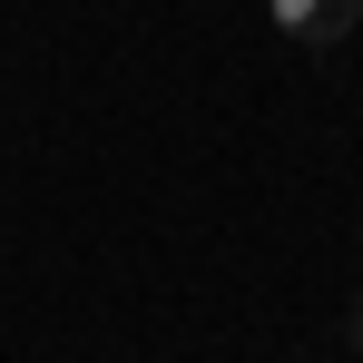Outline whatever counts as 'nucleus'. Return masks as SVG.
I'll return each instance as SVG.
<instances>
[{
	"mask_svg": "<svg viewBox=\"0 0 363 363\" xmlns=\"http://www.w3.org/2000/svg\"><path fill=\"white\" fill-rule=\"evenodd\" d=\"M354 354H363V304H354Z\"/></svg>",
	"mask_w": 363,
	"mask_h": 363,
	"instance_id": "f03ea898",
	"label": "nucleus"
},
{
	"mask_svg": "<svg viewBox=\"0 0 363 363\" xmlns=\"http://www.w3.org/2000/svg\"><path fill=\"white\" fill-rule=\"evenodd\" d=\"M265 10H275V30L304 40V50H344L354 20H363V0H265Z\"/></svg>",
	"mask_w": 363,
	"mask_h": 363,
	"instance_id": "f257e3e1",
	"label": "nucleus"
}]
</instances>
